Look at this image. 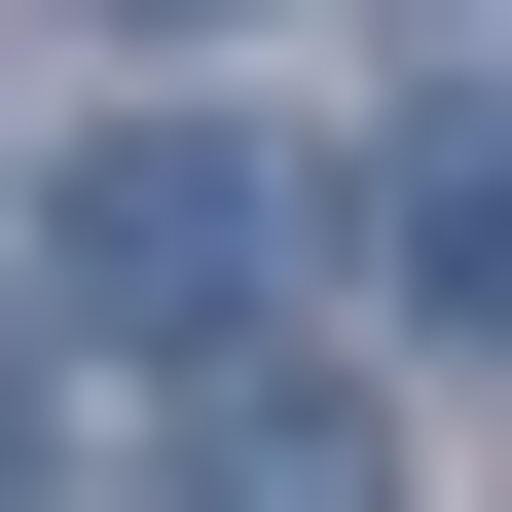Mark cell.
Listing matches in <instances>:
<instances>
[{
    "label": "cell",
    "instance_id": "7a4b0ae2",
    "mask_svg": "<svg viewBox=\"0 0 512 512\" xmlns=\"http://www.w3.org/2000/svg\"><path fill=\"white\" fill-rule=\"evenodd\" d=\"M183 512H366V403H330V366H220V439H183Z\"/></svg>",
    "mask_w": 512,
    "mask_h": 512
},
{
    "label": "cell",
    "instance_id": "3957f363",
    "mask_svg": "<svg viewBox=\"0 0 512 512\" xmlns=\"http://www.w3.org/2000/svg\"><path fill=\"white\" fill-rule=\"evenodd\" d=\"M403 256H439V293H512V110H476V147H403Z\"/></svg>",
    "mask_w": 512,
    "mask_h": 512
},
{
    "label": "cell",
    "instance_id": "6da1fadb",
    "mask_svg": "<svg viewBox=\"0 0 512 512\" xmlns=\"http://www.w3.org/2000/svg\"><path fill=\"white\" fill-rule=\"evenodd\" d=\"M256 220H293V183H256V147H183V110H147V147H74V330H220V293H256Z\"/></svg>",
    "mask_w": 512,
    "mask_h": 512
},
{
    "label": "cell",
    "instance_id": "277c9868",
    "mask_svg": "<svg viewBox=\"0 0 512 512\" xmlns=\"http://www.w3.org/2000/svg\"><path fill=\"white\" fill-rule=\"evenodd\" d=\"M147 37H220V0H147Z\"/></svg>",
    "mask_w": 512,
    "mask_h": 512
}]
</instances>
